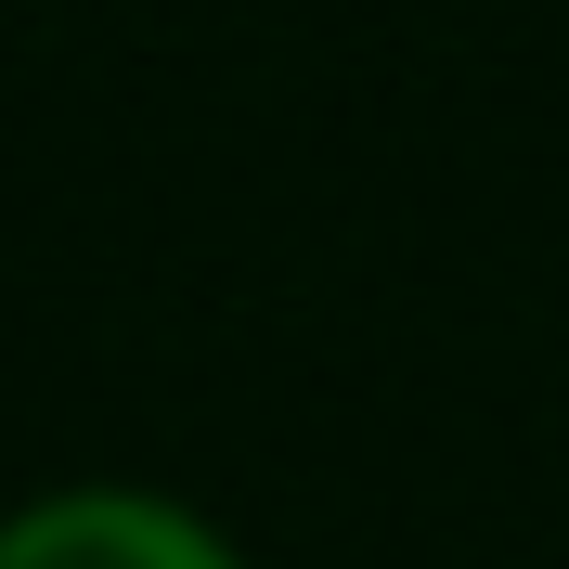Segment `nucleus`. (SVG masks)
<instances>
[{
  "label": "nucleus",
  "instance_id": "f257e3e1",
  "mask_svg": "<svg viewBox=\"0 0 569 569\" xmlns=\"http://www.w3.org/2000/svg\"><path fill=\"white\" fill-rule=\"evenodd\" d=\"M0 569H233V557L142 492H66L0 531Z\"/></svg>",
  "mask_w": 569,
  "mask_h": 569
}]
</instances>
